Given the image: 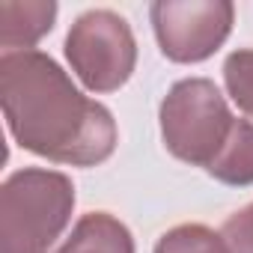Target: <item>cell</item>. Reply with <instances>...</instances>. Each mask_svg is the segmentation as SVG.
Masks as SVG:
<instances>
[{
  "label": "cell",
  "mask_w": 253,
  "mask_h": 253,
  "mask_svg": "<svg viewBox=\"0 0 253 253\" xmlns=\"http://www.w3.org/2000/svg\"><path fill=\"white\" fill-rule=\"evenodd\" d=\"M57 18V3L51 0H3L0 3V45L3 54L12 51H30L45 33H51Z\"/></svg>",
  "instance_id": "8992f818"
},
{
  "label": "cell",
  "mask_w": 253,
  "mask_h": 253,
  "mask_svg": "<svg viewBox=\"0 0 253 253\" xmlns=\"http://www.w3.org/2000/svg\"><path fill=\"white\" fill-rule=\"evenodd\" d=\"M149 15L167 60L203 63L226 42L235 6L229 0H158Z\"/></svg>",
  "instance_id": "5b68a950"
},
{
  "label": "cell",
  "mask_w": 253,
  "mask_h": 253,
  "mask_svg": "<svg viewBox=\"0 0 253 253\" xmlns=\"http://www.w3.org/2000/svg\"><path fill=\"white\" fill-rule=\"evenodd\" d=\"M0 101L18 146L75 167H95L116 149L110 110L86 98L42 51L0 57Z\"/></svg>",
  "instance_id": "6da1fadb"
},
{
  "label": "cell",
  "mask_w": 253,
  "mask_h": 253,
  "mask_svg": "<svg viewBox=\"0 0 253 253\" xmlns=\"http://www.w3.org/2000/svg\"><path fill=\"white\" fill-rule=\"evenodd\" d=\"M57 253H134V238L122 220L107 211L84 214Z\"/></svg>",
  "instance_id": "52a82bcc"
},
{
  "label": "cell",
  "mask_w": 253,
  "mask_h": 253,
  "mask_svg": "<svg viewBox=\"0 0 253 253\" xmlns=\"http://www.w3.org/2000/svg\"><path fill=\"white\" fill-rule=\"evenodd\" d=\"M75 185L69 176L24 167L0 188V253H48L69 226Z\"/></svg>",
  "instance_id": "7a4b0ae2"
},
{
  "label": "cell",
  "mask_w": 253,
  "mask_h": 253,
  "mask_svg": "<svg viewBox=\"0 0 253 253\" xmlns=\"http://www.w3.org/2000/svg\"><path fill=\"white\" fill-rule=\"evenodd\" d=\"M164 146L185 164L211 167L226 146L235 116L229 113L220 89L206 78H185L161 101Z\"/></svg>",
  "instance_id": "3957f363"
},
{
  "label": "cell",
  "mask_w": 253,
  "mask_h": 253,
  "mask_svg": "<svg viewBox=\"0 0 253 253\" xmlns=\"http://www.w3.org/2000/svg\"><path fill=\"white\" fill-rule=\"evenodd\" d=\"M209 176H214L223 185H253V125L244 119H235V128L209 167Z\"/></svg>",
  "instance_id": "ba28073f"
},
{
  "label": "cell",
  "mask_w": 253,
  "mask_h": 253,
  "mask_svg": "<svg viewBox=\"0 0 253 253\" xmlns=\"http://www.w3.org/2000/svg\"><path fill=\"white\" fill-rule=\"evenodd\" d=\"M223 238L232 253H253V203L223 223Z\"/></svg>",
  "instance_id": "8fae6325"
},
{
  "label": "cell",
  "mask_w": 253,
  "mask_h": 253,
  "mask_svg": "<svg viewBox=\"0 0 253 253\" xmlns=\"http://www.w3.org/2000/svg\"><path fill=\"white\" fill-rule=\"evenodd\" d=\"M223 81L232 95V101L253 116V48L232 51L223 63Z\"/></svg>",
  "instance_id": "30bf717a"
},
{
  "label": "cell",
  "mask_w": 253,
  "mask_h": 253,
  "mask_svg": "<svg viewBox=\"0 0 253 253\" xmlns=\"http://www.w3.org/2000/svg\"><path fill=\"white\" fill-rule=\"evenodd\" d=\"M66 57L86 89L113 92L134 72L137 42L122 15L92 9L72 24L66 36Z\"/></svg>",
  "instance_id": "277c9868"
},
{
  "label": "cell",
  "mask_w": 253,
  "mask_h": 253,
  "mask_svg": "<svg viewBox=\"0 0 253 253\" xmlns=\"http://www.w3.org/2000/svg\"><path fill=\"white\" fill-rule=\"evenodd\" d=\"M155 253H232L226 238L203 223H182L164 232L155 244Z\"/></svg>",
  "instance_id": "9c48e42d"
}]
</instances>
